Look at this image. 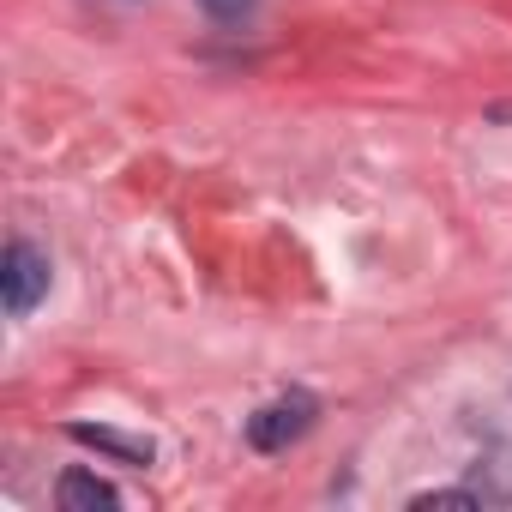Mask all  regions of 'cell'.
I'll return each mask as SVG.
<instances>
[{
  "instance_id": "1",
  "label": "cell",
  "mask_w": 512,
  "mask_h": 512,
  "mask_svg": "<svg viewBox=\"0 0 512 512\" xmlns=\"http://www.w3.org/2000/svg\"><path fill=\"white\" fill-rule=\"evenodd\" d=\"M314 422H320V398L314 392H284V398H272V404H260V410L247 416V446L253 452H284Z\"/></svg>"
},
{
  "instance_id": "6",
  "label": "cell",
  "mask_w": 512,
  "mask_h": 512,
  "mask_svg": "<svg viewBox=\"0 0 512 512\" xmlns=\"http://www.w3.org/2000/svg\"><path fill=\"white\" fill-rule=\"evenodd\" d=\"M410 506H416V512H434V506H464V512H482L488 500H482L476 488H428V494H416Z\"/></svg>"
},
{
  "instance_id": "4",
  "label": "cell",
  "mask_w": 512,
  "mask_h": 512,
  "mask_svg": "<svg viewBox=\"0 0 512 512\" xmlns=\"http://www.w3.org/2000/svg\"><path fill=\"white\" fill-rule=\"evenodd\" d=\"M67 434H73L79 446H97V452L121 458V464H151V440H133V434H121V428H91V422H73Z\"/></svg>"
},
{
  "instance_id": "5",
  "label": "cell",
  "mask_w": 512,
  "mask_h": 512,
  "mask_svg": "<svg viewBox=\"0 0 512 512\" xmlns=\"http://www.w3.org/2000/svg\"><path fill=\"white\" fill-rule=\"evenodd\" d=\"M482 500H512V452H488V458H476V482H470Z\"/></svg>"
},
{
  "instance_id": "7",
  "label": "cell",
  "mask_w": 512,
  "mask_h": 512,
  "mask_svg": "<svg viewBox=\"0 0 512 512\" xmlns=\"http://www.w3.org/2000/svg\"><path fill=\"white\" fill-rule=\"evenodd\" d=\"M205 7V19H217V25H241V19H253V7L260 0H199Z\"/></svg>"
},
{
  "instance_id": "2",
  "label": "cell",
  "mask_w": 512,
  "mask_h": 512,
  "mask_svg": "<svg viewBox=\"0 0 512 512\" xmlns=\"http://www.w3.org/2000/svg\"><path fill=\"white\" fill-rule=\"evenodd\" d=\"M0 290H7V314L25 320L43 296H49V253L37 241H7V253H0Z\"/></svg>"
},
{
  "instance_id": "3",
  "label": "cell",
  "mask_w": 512,
  "mask_h": 512,
  "mask_svg": "<svg viewBox=\"0 0 512 512\" xmlns=\"http://www.w3.org/2000/svg\"><path fill=\"white\" fill-rule=\"evenodd\" d=\"M55 500H61L67 512H115V506H121V488L103 482V476H91V470H67V476L55 482Z\"/></svg>"
}]
</instances>
